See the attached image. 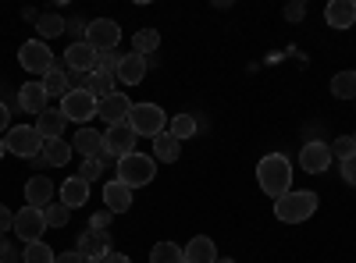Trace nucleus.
<instances>
[{
    "label": "nucleus",
    "instance_id": "cd10ccee",
    "mask_svg": "<svg viewBox=\"0 0 356 263\" xmlns=\"http://www.w3.org/2000/svg\"><path fill=\"white\" fill-rule=\"evenodd\" d=\"M168 132H171L178 142H186V139H193V135L200 132V121L193 118V114H175L171 125H168Z\"/></svg>",
    "mask_w": 356,
    "mask_h": 263
},
{
    "label": "nucleus",
    "instance_id": "c756f323",
    "mask_svg": "<svg viewBox=\"0 0 356 263\" xmlns=\"http://www.w3.org/2000/svg\"><path fill=\"white\" fill-rule=\"evenodd\" d=\"M332 96L335 100H356V71H339L332 78Z\"/></svg>",
    "mask_w": 356,
    "mask_h": 263
},
{
    "label": "nucleus",
    "instance_id": "c9c22d12",
    "mask_svg": "<svg viewBox=\"0 0 356 263\" xmlns=\"http://www.w3.org/2000/svg\"><path fill=\"white\" fill-rule=\"evenodd\" d=\"M104 174V164L100 160H82V171H79V178L86 182V185H93L97 178Z\"/></svg>",
    "mask_w": 356,
    "mask_h": 263
},
{
    "label": "nucleus",
    "instance_id": "423d86ee",
    "mask_svg": "<svg viewBox=\"0 0 356 263\" xmlns=\"http://www.w3.org/2000/svg\"><path fill=\"white\" fill-rule=\"evenodd\" d=\"M86 43L97 53H114V46L122 43V25L114 18H93L86 28Z\"/></svg>",
    "mask_w": 356,
    "mask_h": 263
},
{
    "label": "nucleus",
    "instance_id": "a18cd8bd",
    "mask_svg": "<svg viewBox=\"0 0 356 263\" xmlns=\"http://www.w3.org/2000/svg\"><path fill=\"white\" fill-rule=\"evenodd\" d=\"M104 263H132V260H129V256H125V253H114V249H111V253H107V260H104Z\"/></svg>",
    "mask_w": 356,
    "mask_h": 263
},
{
    "label": "nucleus",
    "instance_id": "dca6fc26",
    "mask_svg": "<svg viewBox=\"0 0 356 263\" xmlns=\"http://www.w3.org/2000/svg\"><path fill=\"white\" fill-rule=\"evenodd\" d=\"M54 182L47 178V174H36V178L25 182V207H36V210H47L54 203Z\"/></svg>",
    "mask_w": 356,
    "mask_h": 263
},
{
    "label": "nucleus",
    "instance_id": "5701e85b",
    "mask_svg": "<svg viewBox=\"0 0 356 263\" xmlns=\"http://www.w3.org/2000/svg\"><path fill=\"white\" fill-rule=\"evenodd\" d=\"M40 82H43L47 96H61V100H65V96L72 93V85H68V68H65V61H57V65H54V68H50V71H47V75H43Z\"/></svg>",
    "mask_w": 356,
    "mask_h": 263
},
{
    "label": "nucleus",
    "instance_id": "bb28decb",
    "mask_svg": "<svg viewBox=\"0 0 356 263\" xmlns=\"http://www.w3.org/2000/svg\"><path fill=\"white\" fill-rule=\"evenodd\" d=\"M157 46H161V33H157V28H139V33L132 36V53H139V57H150Z\"/></svg>",
    "mask_w": 356,
    "mask_h": 263
},
{
    "label": "nucleus",
    "instance_id": "473e14b6",
    "mask_svg": "<svg viewBox=\"0 0 356 263\" xmlns=\"http://www.w3.org/2000/svg\"><path fill=\"white\" fill-rule=\"evenodd\" d=\"M54 260H57V253L47 242H29L22 253V263H54Z\"/></svg>",
    "mask_w": 356,
    "mask_h": 263
},
{
    "label": "nucleus",
    "instance_id": "a19ab883",
    "mask_svg": "<svg viewBox=\"0 0 356 263\" xmlns=\"http://www.w3.org/2000/svg\"><path fill=\"white\" fill-rule=\"evenodd\" d=\"M8 228H15V210L0 203V235H8Z\"/></svg>",
    "mask_w": 356,
    "mask_h": 263
},
{
    "label": "nucleus",
    "instance_id": "2eb2a0df",
    "mask_svg": "<svg viewBox=\"0 0 356 263\" xmlns=\"http://www.w3.org/2000/svg\"><path fill=\"white\" fill-rule=\"evenodd\" d=\"M332 164V146L328 142H303V150H300V167L307 174H321V171H328Z\"/></svg>",
    "mask_w": 356,
    "mask_h": 263
},
{
    "label": "nucleus",
    "instance_id": "9b49d317",
    "mask_svg": "<svg viewBox=\"0 0 356 263\" xmlns=\"http://www.w3.org/2000/svg\"><path fill=\"white\" fill-rule=\"evenodd\" d=\"M72 150L75 153H82L86 160H111L107 157V146H104V132H97V128H89V125H82L79 132H75V139H72Z\"/></svg>",
    "mask_w": 356,
    "mask_h": 263
},
{
    "label": "nucleus",
    "instance_id": "de8ad7c7",
    "mask_svg": "<svg viewBox=\"0 0 356 263\" xmlns=\"http://www.w3.org/2000/svg\"><path fill=\"white\" fill-rule=\"evenodd\" d=\"M214 263H235V260H232V256H218Z\"/></svg>",
    "mask_w": 356,
    "mask_h": 263
},
{
    "label": "nucleus",
    "instance_id": "1a4fd4ad",
    "mask_svg": "<svg viewBox=\"0 0 356 263\" xmlns=\"http://www.w3.org/2000/svg\"><path fill=\"white\" fill-rule=\"evenodd\" d=\"M61 114L75 125H86L89 118H97V96L89 90H72L65 100H61Z\"/></svg>",
    "mask_w": 356,
    "mask_h": 263
},
{
    "label": "nucleus",
    "instance_id": "412c9836",
    "mask_svg": "<svg viewBox=\"0 0 356 263\" xmlns=\"http://www.w3.org/2000/svg\"><path fill=\"white\" fill-rule=\"evenodd\" d=\"M122 85H139L146 78V57L139 53H125L122 57V65H118V75H114Z\"/></svg>",
    "mask_w": 356,
    "mask_h": 263
},
{
    "label": "nucleus",
    "instance_id": "9d476101",
    "mask_svg": "<svg viewBox=\"0 0 356 263\" xmlns=\"http://www.w3.org/2000/svg\"><path fill=\"white\" fill-rule=\"evenodd\" d=\"M75 253L86 263H104L107 253H111V235H107V231H93V228H89V231H82V235H79Z\"/></svg>",
    "mask_w": 356,
    "mask_h": 263
},
{
    "label": "nucleus",
    "instance_id": "7c9ffc66",
    "mask_svg": "<svg viewBox=\"0 0 356 263\" xmlns=\"http://www.w3.org/2000/svg\"><path fill=\"white\" fill-rule=\"evenodd\" d=\"M114 82H118L114 75H104V71H93V75H89V85H86V90H89V93H93V96H97V103H100V100H107L111 93H118V90H114Z\"/></svg>",
    "mask_w": 356,
    "mask_h": 263
},
{
    "label": "nucleus",
    "instance_id": "3c124183",
    "mask_svg": "<svg viewBox=\"0 0 356 263\" xmlns=\"http://www.w3.org/2000/svg\"><path fill=\"white\" fill-rule=\"evenodd\" d=\"M0 263H4V260H0Z\"/></svg>",
    "mask_w": 356,
    "mask_h": 263
},
{
    "label": "nucleus",
    "instance_id": "f8f14e48",
    "mask_svg": "<svg viewBox=\"0 0 356 263\" xmlns=\"http://www.w3.org/2000/svg\"><path fill=\"white\" fill-rule=\"evenodd\" d=\"M136 132L129 128V125H111L107 132H104V146H107V157H114V160H122V157H129V153H136Z\"/></svg>",
    "mask_w": 356,
    "mask_h": 263
},
{
    "label": "nucleus",
    "instance_id": "20e7f679",
    "mask_svg": "<svg viewBox=\"0 0 356 263\" xmlns=\"http://www.w3.org/2000/svg\"><path fill=\"white\" fill-rule=\"evenodd\" d=\"M125 125H129L136 135H150V139H157V135L168 128V118H164V110H161L157 103H132Z\"/></svg>",
    "mask_w": 356,
    "mask_h": 263
},
{
    "label": "nucleus",
    "instance_id": "a211bd4d",
    "mask_svg": "<svg viewBox=\"0 0 356 263\" xmlns=\"http://www.w3.org/2000/svg\"><path fill=\"white\" fill-rule=\"evenodd\" d=\"M65 125H68V118L61 114V107H47L36 118V132L43 139H65Z\"/></svg>",
    "mask_w": 356,
    "mask_h": 263
},
{
    "label": "nucleus",
    "instance_id": "f3484780",
    "mask_svg": "<svg viewBox=\"0 0 356 263\" xmlns=\"http://www.w3.org/2000/svg\"><path fill=\"white\" fill-rule=\"evenodd\" d=\"M47 103H50V96H47V90H43V82H29V85H22L18 90V107L25 110V114H40L47 110Z\"/></svg>",
    "mask_w": 356,
    "mask_h": 263
},
{
    "label": "nucleus",
    "instance_id": "c85d7f7f",
    "mask_svg": "<svg viewBox=\"0 0 356 263\" xmlns=\"http://www.w3.org/2000/svg\"><path fill=\"white\" fill-rule=\"evenodd\" d=\"M65 25H68V22H65L61 15L50 11V15H40V18H36V33H40V40L47 43V40H54V36H61Z\"/></svg>",
    "mask_w": 356,
    "mask_h": 263
},
{
    "label": "nucleus",
    "instance_id": "09e8293b",
    "mask_svg": "<svg viewBox=\"0 0 356 263\" xmlns=\"http://www.w3.org/2000/svg\"><path fill=\"white\" fill-rule=\"evenodd\" d=\"M4 153H8V146H4V139H0V160H4Z\"/></svg>",
    "mask_w": 356,
    "mask_h": 263
},
{
    "label": "nucleus",
    "instance_id": "4c0bfd02",
    "mask_svg": "<svg viewBox=\"0 0 356 263\" xmlns=\"http://www.w3.org/2000/svg\"><path fill=\"white\" fill-rule=\"evenodd\" d=\"M118 65H122V57H118V53H100V68H97V71L118 75Z\"/></svg>",
    "mask_w": 356,
    "mask_h": 263
},
{
    "label": "nucleus",
    "instance_id": "393cba45",
    "mask_svg": "<svg viewBox=\"0 0 356 263\" xmlns=\"http://www.w3.org/2000/svg\"><path fill=\"white\" fill-rule=\"evenodd\" d=\"M154 157L164 160V164H175L178 157H182V142H178L171 132H161V135L154 139Z\"/></svg>",
    "mask_w": 356,
    "mask_h": 263
},
{
    "label": "nucleus",
    "instance_id": "4be33fe9",
    "mask_svg": "<svg viewBox=\"0 0 356 263\" xmlns=\"http://www.w3.org/2000/svg\"><path fill=\"white\" fill-rule=\"evenodd\" d=\"M324 22L332 28H349L356 22V4L353 0H332V4L324 8Z\"/></svg>",
    "mask_w": 356,
    "mask_h": 263
},
{
    "label": "nucleus",
    "instance_id": "a878e982",
    "mask_svg": "<svg viewBox=\"0 0 356 263\" xmlns=\"http://www.w3.org/2000/svg\"><path fill=\"white\" fill-rule=\"evenodd\" d=\"M72 142H65V139H47L43 142V157H47V164L50 167H65L68 160H72Z\"/></svg>",
    "mask_w": 356,
    "mask_h": 263
},
{
    "label": "nucleus",
    "instance_id": "0eeeda50",
    "mask_svg": "<svg viewBox=\"0 0 356 263\" xmlns=\"http://www.w3.org/2000/svg\"><path fill=\"white\" fill-rule=\"evenodd\" d=\"M18 65L29 71V75H47L54 65H57V57L50 53V46L43 43V40H29V43H22V50H18Z\"/></svg>",
    "mask_w": 356,
    "mask_h": 263
},
{
    "label": "nucleus",
    "instance_id": "f03ea898",
    "mask_svg": "<svg viewBox=\"0 0 356 263\" xmlns=\"http://www.w3.org/2000/svg\"><path fill=\"white\" fill-rule=\"evenodd\" d=\"M317 214V192L310 189H292L282 199H275V217L285 224H303Z\"/></svg>",
    "mask_w": 356,
    "mask_h": 263
},
{
    "label": "nucleus",
    "instance_id": "4468645a",
    "mask_svg": "<svg viewBox=\"0 0 356 263\" xmlns=\"http://www.w3.org/2000/svg\"><path fill=\"white\" fill-rule=\"evenodd\" d=\"M129 110H132V100H129L125 93H111L107 100L97 103V118L107 121V128H111V125H125V121H129Z\"/></svg>",
    "mask_w": 356,
    "mask_h": 263
},
{
    "label": "nucleus",
    "instance_id": "37998d69",
    "mask_svg": "<svg viewBox=\"0 0 356 263\" xmlns=\"http://www.w3.org/2000/svg\"><path fill=\"white\" fill-rule=\"evenodd\" d=\"M54 263H86V260L72 249V253H57V260H54Z\"/></svg>",
    "mask_w": 356,
    "mask_h": 263
},
{
    "label": "nucleus",
    "instance_id": "49530a36",
    "mask_svg": "<svg viewBox=\"0 0 356 263\" xmlns=\"http://www.w3.org/2000/svg\"><path fill=\"white\" fill-rule=\"evenodd\" d=\"M11 253V242H8V235H0V260H4Z\"/></svg>",
    "mask_w": 356,
    "mask_h": 263
},
{
    "label": "nucleus",
    "instance_id": "c03bdc74",
    "mask_svg": "<svg viewBox=\"0 0 356 263\" xmlns=\"http://www.w3.org/2000/svg\"><path fill=\"white\" fill-rule=\"evenodd\" d=\"M8 121H11V110H8L4 100H0V132H8Z\"/></svg>",
    "mask_w": 356,
    "mask_h": 263
},
{
    "label": "nucleus",
    "instance_id": "f257e3e1",
    "mask_svg": "<svg viewBox=\"0 0 356 263\" xmlns=\"http://www.w3.org/2000/svg\"><path fill=\"white\" fill-rule=\"evenodd\" d=\"M257 182H260V189L271 199H282L285 192H292V164H289V157L267 153L257 164Z\"/></svg>",
    "mask_w": 356,
    "mask_h": 263
},
{
    "label": "nucleus",
    "instance_id": "ddd939ff",
    "mask_svg": "<svg viewBox=\"0 0 356 263\" xmlns=\"http://www.w3.org/2000/svg\"><path fill=\"white\" fill-rule=\"evenodd\" d=\"M65 68H68V71H86V75H93V71L100 68V53L89 46L86 40H82V43H72V46L65 50Z\"/></svg>",
    "mask_w": 356,
    "mask_h": 263
},
{
    "label": "nucleus",
    "instance_id": "6e6552de",
    "mask_svg": "<svg viewBox=\"0 0 356 263\" xmlns=\"http://www.w3.org/2000/svg\"><path fill=\"white\" fill-rule=\"evenodd\" d=\"M15 235L29 246V242H43V231H47V217H43V210H36V207H22V210H15Z\"/></svg>",
    "mask_w": 356,
    "mask_h": 263
},
{
    "label": "nucleus",
    "instance_id": "2f4dec72",
    "mask_svg": "<svg viewBox=\"0 0 356 263\" xmlns=\"http://www.w3.org/2000/svg\"><path fill=\"white\" fill-rule=\"evenodd\" d=\"M150 263H186V256L178 249V242H157L150 249Z\"/></svg>",
    "mask_w": 356,
    "mask_h": 263
},
{
    "label": "nucleus",
    "instance_id": "39448f33",
    "mask_svg": "<svg viewBox=\"0 0 356 263\" xmlns=\"http://www.w3.org/2000/svg\"><path fill=\"white\" fill-rule=\"evenodd\" d=\"M43 142H47V139L36 132V125H15V128H8V139H4L8 153L25 157V160L40 157V153H43Z\"/></svg>",
    "mask_w": 356,
    "mask_h": 263
},
{
    "label": "nucleus",
    "instance_id": "79ce46f5",
    "mask_svg": "<svg viewBox=\"0 0 356 263\" xmlns=\"http://www.w3.org/2000/svg\"><path fill=\"white\" fill-rule=\"evenodd\" d=\"M342 178H346L349 185H356V153H353L349 160H342Z\"/></svg>",
    "mask_w": 356,
    "mask_h": 263
},
{
    "label": "nucleus",
    "instance_id": "72a5a7b5",
    "mask_svg": "<svg viewBox=\"0 0 356 263\" xmlns=\"http://www.w3.org/2000/svg\"><path fill=\"white\" fill-rule=\"evenodd\" d=\"M43 217H47V228H68V221H72V210L65 207L61 199H54L50 207L43 210Z\"/></svg>",
    "mask_w": 356,
    "mask_h": 263
},
{
    "label": "nucleus",
    "instance_id": "58836bf2",
    "mask_svg": "<svg viewBox=\"0 0 356 263\" xmlns=\"http://www.w3.org/2000/svg\"><path fill=\"white\" fill-rule=\"evenodd\" d=\"M303 15H307L303 0H292V4H285V18H289V22H303Z\"/></svg>",
    "mask_w": 356,
    "mask_h": 263
},
{
    "label": "nucleus",
    "instance_id": "b1692460",
    "mask_svg": "<svg viewBox=\"0 0 356 263\" xmlns=\"http://www.w3.org/2000/svg\"><path fill=\"white\" fill-rule=\"evenodd\" d=\"M182 256H186V263H214V260H218V246L207 239V235H196V239L182 249Z\"/></svg>",
    "mask_w": 356,
    "mask_h": 263
},
{
    "label": "nucleus",
    "instance_id": "8fccbe9b",
    "mask_svg": "<svg viewBox=\"0 0 356 263\" xmlns=\"http://www.w3.org/2000/svg\"><path fill=\"white\" fill-rule=\"evenodd\" d=\"M353 139H356V132H353Z\"/></svg>",
    "mask_w": 356,
    "mask_h": 263
},
{
    "label": "nucleus",
    "instance_id": "ea45409f",
    "mask_svg": "<svg viewBox=\"0 0 356 263\" xmlns=\"http://www.w3.org/2000/svg\"><path fill=\"white\" fill-rule=\"evenodd\" d=\"M111 210H100V214H93V217H89V228H93V231H107V224H111Z\"/></svg>",
    "mask_w": 356,
    "mask_h": 263
},
{
    "label": "nucleus",
    "instance_id": "f704fd0d",
    "mask_svg": "<svg viewBox=\"0 0 356 263\" xmlns=\"http://www.w3.org/2000/svg\"><path fill=\"white\" fill-rule=\"evenodd\" d=\"M332 146V157H339V160H349L353 153H356V139L353 135H339L335 142H328Z\"/></svg>",
    "mask_w": 356,
    "mask_h": 263
},
{
    "label": "nucleus",
    "instance_id": "7ed1b4c3",
    "mask_svg": "<svg viewBox=\"0 0 356 263\" xmlns=\"http://www.w3.org/2000/svg\"><path fill=\"white\" fill-rule=\"evenodd\" d=\"M157 178V160L154 157H146V153H129L118 160V182L129 185V189H143V185H150Z\"/></svg>",
    "mask_w": 356,
    "mask_h": 263
},
{
    "label": "nucleus",
    "instance_id": "e433bc0d",
    "mask_svg": "<svg viewBox=\"0 0 356 263\" xmlns=\"http://www.w3.org/2000/svg\"><path fill=\"white\" fill-rule=\"evenodd\" d=\"M86 28H89V22H82V18H72V22L65 25V33H68L75 43H82V40H86Z\"/></svg>",
    "mask_w": 356,
    "mask_h": 263
},
{
    "label": "nucleus",
    "instance_id": "6ab92c4d",
    "mask_svg": "<svg viewBox=\"0 0 356 263\" xmlns=\"http://www.w3.org/2000/svg\"><path fill=\"white\" fill-rule=\"evenodd\" d=\"M104 203H107L111 214H129V210H132V189L114 178V182L104 185Z\"/></svg>",
    "mask_w": 356,
    "mask_h": 263
},
{
    "label": "nucleus",
    "instance_id": "aec40b11",
    "mask_svg": "<svg viewBox=\"0 0 356 263\" xmlns=\"http://www.w3.org/2000/svg\"><path fill=\"white\" fill-rule=\"evenodd\" d=\"M57 196H61V203H65L68 210H79V207H86V199H89V185L79 178V174H72V178L61 182Z\"/></svg>",
    "mask_w": 356,
    "mask_h": 263
}]
</instances>
